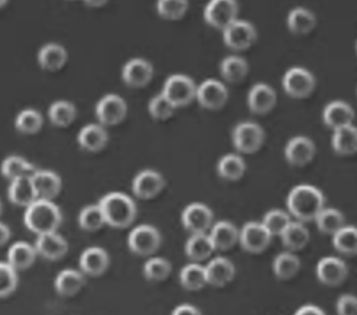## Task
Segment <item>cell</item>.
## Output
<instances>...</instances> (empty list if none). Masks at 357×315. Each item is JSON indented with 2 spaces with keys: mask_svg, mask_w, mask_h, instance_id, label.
<instances>
[{
  "mask_svg": "<svg viewBox=\"0 0 357 315\" xmlns=\"http://www.w3.org/2000/svg\"><path fill=\"white\" fill-rule=\"evenodd\" d=\"M179 279L181 286L190 291L200 290L208 284L205 267L195 263L181 269Z\"/></svg>",
  "mask_w": 357,
  "mask_h": 315,
  "instance_id": "cell-38",
  "label": "cell"
},
{
  "mask_svg": "<svg viewBox=\"0 0 357 315\" xmlns=\"http://www.w3.org/2000/svg\"><path fill=\"white\" fill-rule=\"evenodd\" d=\"M222 32L226 47L236 52L250 49L255 45L258 36L255 26L250 22L238 18Z\"/></svg>",
  "mask_w": 357,
  "mask_h": 315,
  "instance_id": "cell-9",
  "label": "cell"
},
{
  "mask_svg": "<svg viewBox=\"0 0 357 315\" xmlns=\"http://www.w3.org/2000/svg\"><path fill=\"white\" fill-rule=\"evenodd\" d=\"M213 220L212 210L204 203H192L185 208L181 222L186 230L192 233H206Z\"/></svg>",
  "mask_w": 357,
  "mask_h": 315,
  "instance_id": "cell-17",
  "label": "cell"
},
{
  "mask_svg": "<svg viewBox=\"0 0 357 315\" xmlns=\"http://www.w3.org/2000/svg\"><path fill=\"white\" fill-rule=\"evenodd\" d=\"M34 246L38 255L49 261L59 260L68 251L67 240L57 231L37 236Z\"/></svg>",
  "mask_w": 357,
  "mask_h": 315,
  "instance_id": "cell-20",
  "label": "cell"
},
{
  "mask_svg": "<svg viewBox=\"0 0 357 315\" xmlns=\"http://www.w3.org/2000/svg\"><path fill=\"white\" fill-rule=\"evenodd\" d=\"M8 197L10 202L17 206H31L38 199L32 178L22 177L10 181Z\"/></svg>",
  "mask_w": 357,
  "mask_h": 315,
  "instance_id": "cell-27",
  "label": "cell"
},
{
  "mask_svg": "<svg viewBox=\"0 0 357 315\" xmlns=\"http://www.w3.org/2000/svg\"><path fill=\"white\" fill-rule=\"evenodd\" d=\"M66 48L56 43H49L38 50L37 61L40 68L45 72H55L61 70L67 63Z\"/></svg>",
  "mask_w": 357,
  "mask_h": 315,
  "instance_id": "cell-23",
  "label": "cell"
},
{
  "mask_svg": "<svg viewBox=\"0 0 357 315\" xmlns=\"http://www.w3.org/2000/svg\"><path fill=\"white\" fill-rule=\"evenodd\" d=\"M197 85L188 75L176 73L165 79L161 92L178 109L196 100Z\"/></svg>",
  "mask_w": 357,
  "mask_h": 315,
  "instance_id": "cell-5",
  "label": "cell"
},
{
  "mask_svg": "<svg viewBox=\"0 0 357 315\" xmlns=\"http://www.w3.org/2000/svg\"><path fill=\"white\" fill-rule=\"evenodd\" d=\"M78 224L82 230L89 232L98 231L107 224L98 203L86 206L80 210Z\"/></svg>",
  "mask_w": 357,
  "mask_h": 315,
  "instance_id": "cell-41",
  "label": "cell"
},
{
  "mask_svg": "<svg viewBox=\"0 0 357 315\" xmlns=\"http://www.w3.org/2000/svg\"><path fill=\"white\" fill-rule=\"evenodd\" d=\"M334 247L346 255L357 254V227L344 226L333 235Z\"/></svg>",
  "mask_w": 357,
  "mask_h": 315,
  "instance_id": "cell-42",
  "label": "cell"
},
{
  "mask_svg": "<svg viewBox=\"0 0 357 315\" xmlns=\"http://www.w3.org/2000/svg\"><path fill=\"white\" fill-rule=\"evenodd\" d=\"M272 235L264 224L256 222L246 223L239 234L241 247L251 254L264 252L270 245Z\"/></svg>",
  "mask_w": 357,
  "mask_h": 315,
  "instance_id": "cell-15",
  "label": "cell"
},
{
  "mask_svg": "<svg viewBox=\"0 0 357 315\" xmlns=\"http://www.w3.org/2000/svg\"><path fill=\"white\" fill-rule=\"evenodd\" d=\"M59 207L52 201L38 199L26 208L24 222L37 236L57 231L62 222Z\"/></svg>",
  "mask_w": 357,
  "mask_h": 315,
  "instance_id": "cell-3",
  "label": "cell"
},
{
  "mask_svg": "<svg viewBox=\"0 0 357 315\" xmlns=\"http://www.w3.org/2000/svg\"><path fill=\"white\" fill-rule=\"evenodd\" d=\"M316 153V146L309 137L298 135L286 144L284 154L287 162L294 167H303L310 163Z\"/></svg>",
  "mask_w": 357,
  "mask_h": 315,
  "instance_id": "cell-16",
  "label": "cell"
},
{
  "mask_svg": "<svg viewBox=\"0 0 357 315\" xmlns=\"http://www.w3.org/2000/svg\"><path fill=\"white\" fill-rule=\"evenodd\" d=\"M219 72L226 82L238 84L248 76L249 64L245 58L239 55H228L220 62Z\"/></svg>",
  "mask_w": 357,
  "mask_h": 315,
  "instance_id": "cell-28",
  "label": "cell"
},
{
  "mask_svg": "<svg viewBox=\"0 0 357 315\" xmlns=\"http://www.w3.org/2000/svg\"><path fill=\"white\" fill-rule=\"evenodd\" d=\"M295 314L297 315H323L325 313L316 305H305L298 308Z\"/></svg>",
  "mask_w": 357,
  "mask_h": 315,
  "instance_id": "cell-51",
  "label": "cell"
},
{
  "mask_svg": "<svg viewBox=\"0 0 357 315\" xmlns=\"http://www.w3.org/2000/svg\"><path fill=\"white\" fill-rule=\"evenodd\" d=\"M77 114L75 105L66 100H59L52 102L47 112L50 123L59 128H68L72 125L76 119Z\"/></svg>",
  "mask_w": 357,
  "mask_h": 315,
  "instance_id": "cell-33",
  "label": "cell"
},
{
  "mask_svg": "<svg viewBox=\"0 0 357 315\" xmlns=\"http://www.w3.org/2000/svg\"><path fill=\"white\" fill-rule=\"evenodd\" d=\"M283 245L290 251L303 248L310 238L307 229L300 222H291L280 234Z\"/></svg>",
  "mask_w": 357,
  "mask_h": 315,
  "instance_id": "cell-37",
  "label": "cell"
},
{
  "mask_svg": "<svg viewBox=\"0 0 357 315\" xmlns=\"http://www.w3.org/2000/svg\"><path fill=\"white\" fill-rule=\"evenodd\" d=\"M337 312L341 315H357V297L351 294L341 295L336 304Z\"/></svg>",
  "mask_w": 357,
  "mask_h": 315,
  "instance_id": "cell-49",
  "label": "cell"
},
{
  "mask_svg": "<svg viewBox=\"0 0 357 315\" xmlns=\"http://www.w3.org/2000/svg\"><path fill=\"white\" fill-rule=\"evenodd\" d=\"M356 52H357V44H356Z\"/></svg>",
  "mask_w": 357,
  "mask_h": 315,
  "instance_id": "cell-55",
  "label": "cell"
},
{
  "mask_svg": "<svg viewBox=\"0 0 357 315\" xmlns=\"http://www.w3.org/2000/svg\"><path fill=\"white\" fill-rule=\"evenodd\" d=\"M172 267L170 262L162 257H152L143 266L144 278L150 282H162L169 277Z\"/></svg>",
  "mask_w": 357,
  "mask_h": 315,
  "instance_id": "cell-44",
  "label": "cell"
},
{
  "mask_svg": "<svg viewBox=\"0 0 357 315\" xmlns=\"http://www.w3.org/2000/svg\"><path fill=\"white\" fill-rule=\"evenodd\" d=\"M68 1H76V0H68Z\"/></svg>",
  "mask_w": 357,
  "mask_h": 315,
  "instance_id": "cell-56",
  "label": "cell"
},
{
  "mask_svg": "<svg viewBox=\"0 0 357 315\" xmlns=\"http://www.w3.org/2000/svg\"><path fill=\"white\" fill-rule=\"evenodd\" d=\"M32 181L38 199L52 201L61 192L62 180L59 174L50 170H38Z\"/></svg>",
  "mask_w": 357,
  "mask_h": 315,
  "instance_id": "cell-24",
  "label": "cell"
},
{
  "mask_svg": "<svg viewBox=\"0 0 357 315\" xmlns=\"http://www.w3.org/2000/svg\"><path fill=\"white\" fill-rule=\"evenodd\" d=\"M217 173L220 178L228 181L241 179L246 171V164L243 157L231 153L222 155L217 163Z\"/></svg>",
  "mask_w": 357,
  "mask_h": 315,
  "instance_id": "cell-32",
  "label": "cell"
},
{
  "mask_svg": "<svg viewBox=\"0 0 357 315\" xmlns=\"http://www.w3.org/2000/svg\"><path fill=\"white\" fill-rule=\"evenodd\" d=\"M208 284L222 287L229 283L235 275V267L228 259L218 256L211 260L205 266Z\"/></svg>",
  "mask_w": 357,
  "mask_h": 315,
  "instance_id": "cell-26",
  "label": "cell"
},
{
  "mask_svg": "<svg viewBox=\"0 0 357 315\" xmlns=\"http://www.w3.org/2000/svg\"><path fill=\"white\" fill-rule=\"evenodd\" d=\"M215 250L210 236L206 233H192L185 245L187 256L195 262L206 260Z\"/></svg>",
  "mask_w": 357,
  "mask_h": 315,
  "instance_id": "cell-34",
  "label": "cell"
},
{
  "mask_svg": "<svg viewBox=\"0 0 357 315\" xmlns=\"http://www.w3.org/2000/svg\"><path fill=\"white\" fill-rule=\"evenodd\" d=\"M108 141L107 128L98 122L83 126L77 135L79 147L89 153H96L102 151Z\"/></svg>",
  "mask_w": 357,
  "mask_h": 315,
  "instance_id": "cell-19",
  "label": "cell"
},
{
  "mask_svg": "<svg viewBox=\"0 0 357 315\" xmlns=\"http://www.w3.org/2000/svg\"><path fill=\"white\" fill-rule=\"evenodd\" d=\"M19 277L17 270L6 261L0 264V297L6 298L17 288Z\"/></svg>",
  "mask_w": 357,
  "mask_h": 315,
  "instance_id": "cell-47",
  "label": "cell"
},
{
  "mask_svg": "<svg viewBox=\"0 0 357 315\" xmlns=\"http://www.w3.org/2000/svg\"><path fill=\"white\" fill-rule=\"evenodd\" d=\"M200 311L195 306L189 304H182L174 309V315H197Z\"/></svg>",
  "mask_w": 357,
  "mask_h": 315,
  "instance_id": "cell-50",
  "label": "cell"
},
{
  "mask_svg": "<svg viewBox=\"0 0 357 315\" xmlns=\"http://www.w3.org/2000/svg\"><path fill=\"white\" fill-rule=\"evenodd\" d=\"M154 75L153 66L144 58H133L128 61L122 68L121 78L123 83L131 89H142L152 81Z\"/></svg>",
  "mask_w": 357,
  "mask_h": 315,
  "instance_id": "cell-12",
  "label": "cell"
},
{
  "mask_svg": "<svg viewBox=\"0 0 357 315\" xmlns=\"http://www.w3.org/2000/svg\"><path fill=\"white\" fill-rule=\"evenodd\" d=\"M324 202L322 192L310 185L294 187L289 192L287 199L289 212L303 222L315 220L324 208Z\"/></svg>",
  "mask_w": 357,
  "mask_h": 315,
  "instance_id": "cell-1",
  "label": "cell"
},
{
  "mask_svg": "<svg viewBox=\"0 0 357 315\" xmlns=\"http://www.w3.org/2000/svg\"><path fill=\"white\" fill-rule=\"evenodd\" d=\"M239 234L234 224L228 221H220L212 227L209 234L215 249L222 251L232 248L238 240Z\"/></svg>",
  "mask_w": 357,
  "mask_h": 315,
  "instance_id": "cell-30",
  "label": "cell"
},
{
  "mask_svg": "<svg viewBox=\"0 0 357 315\" xmlns=\"http://www.w3.org/2000/svg\"><path fill=\"white\" fill-rule=\"evenodd\" d=\"M43 117L40 112L30 108L22 110L15 121L16 130L25 135H36L43 128Z\"/></svg>",
  "mask_w": 357,
  "mask_h": 315,
  "instance_id": "cell-39",
  "label": "cell"
},
{
  "mask_svg": "<svg viewBox=\"0 0 357 315\" xmlns=\"http://www.w3.org/2000/svg\"><path fill=\"white\" fill-rule=\"evenodd\" d=\"M355 112L353 107L343 100H333L323 109L322 119L324 124L332 130L353 124Z\"/></svg>",
  "mask_w": 357,
  "mask_h": 315,
  "instance_id": "cell-21",
  "label": "cell"
},
{
  "mask_svg": "<svg viewBox=\"0 0 357 315\" xmlns=\"http://www.w3.org/2000/svg\"><path fill=\"white\" fill-rule=\"evenodd\" d=\"M301 262L297 256L289 252L279 254L274 259L273 270L277 278L287 280L294 277L298 272Z\"/></svg>",
  "mask_w": 357,
  "mask_h": 315,
  "instance_id": "cell-40",
  "label": "cell"
},
{
  "mask_svg": "<svg viewBox=\"0 0 357 315\" xmlns=\"http://www.w3.org/2000/svg\"><path fill=\"white\" fill-rule=\"evenodd\" d=\"M291 222L289 215L286 212L274 209L264 215L262 224L273 236H280Z\"/></svg>",
  "mask_w": 357,
  "mask_h": 315,
  "instance_id": "cell-48",
  "label": "cell"
},
{
  "mask_svg": "<svg viewBox=\"0 0 357 315\" xmlns=\"http://www.w3.org/2000/svg\"><path fill=\"white\" fill-rule=\"evenodd\" d=\"M9 0H0L1 7L3 8L8 3Z\"/></svg>",
  "mask_w": 357,
  "mask_h": 315,
  "instance_id": "cell-54",
  "label": "cell"
},
{
  "mask_svg": "<svg viewBox=\"0 0 357 315\" xmlns=\"http://www.w3.org/2000/svg\"><path fill=\"white\" fill-rule=\"evenodd\" d=\"M165 186L163 176L154 169H144L133 178L132 191L134 195L142 200L151 199L158 196Z\"/></svg>",
  "mask_w": 357,
  "mask_h": 315,
  "instance_id": "cell-13",
  "label": "cell"
},
{
  "mask_svg": "<svg viewBox=\"0 0 357 315\" xmlns=\"http://www.w3.org/2000/svg\"><path fill=\"white\" fill-rule=\"evenodd\" d=\"M348 274L346 263L340 259L328 256L317 263V275L320 282L328 286H337L344 281Z\"/></svg>",
  "mask_w": 357,
  "mask_h": 315,
  "instance_id": "cell-22",
  "label": "cell"
},
{
  "mask_svg": "<svg viewBox=\"0 0 357 315\" xmlns=\"http://www.w3.org/2000/svg\"><path fill=\"white\" fill-rule=\"evenodd\" d=\"M11 231L10 227L6 224H0V244L3 247L10 240L11 237Z\"/></svg>",
  "mask_w": 357,
  "mask_h": 315,
  "instance_id": "cell-52",
  "label": "cell"
},
{
  "mask_svg": "<svg viewBox=\"0 0 357 315\" xmlns=\"http://www.w3.org/2000/svg\"><path fill=\"white\" fill-rule=\"evenodd\" d=\"M278 96L275 89L268 84L258 82L252 85L247 94L249 110L256 115H265L275 107Z\"/></svg>",
  "mask_w": 357,
  "mask_h": 315,
  "instance_id": "cell-14",
  "label": "cell"
},
{
  "mask_svg": "<svg viewBox=\"0 0 357 315\" xmlns=\"http://www.w3.org/2000/svg\"><path fill=\"white\" fill-rule=\"evenodd\" d=\"M176 109L162 92L152 97L148 103V112L151 117L157 121L169 119Z\"/></svg>",
  "mask_w": 357,
  "mask_h": 315,
  "instance_id": "cell-46",
  "label": "cell"
},
{
  "mask_svg": "<svg viewBox=\"0 0 357 315\" xmlns=\"http://www.w3.org/2000/svg\"><path fill=\"white\" fill-rule=\"evenodd\" d=\"M284 92L294 99H304L309 97L316 87V79L308 70L302 67L288 69L282 79Z\"/></svg>",
  "mask_w": 357,
  "mask_h": 315,
  "instance_id": "cell-8",
  "label": "cell"
},
{
  "mask_svg": "<svg viewBox=\"0 0 357 315\" xmlns=\"http://www.w3.org/2000/svg\"><path fill=\"white\" fill-rule=\"evenodd\" d=\"M315 220L319 230L326 234L334 235L344 226V215L335 208H324Z\"/></svg>",
  "mask_w": 357,
  "mask_h": 315,
  "instance_id": "cell-45",
  "label": "cell"
},
{
  "mask_svg": "<svg viewBox=\"0 0 357 315\" xmlns=\"http://www.w3.org/2000/svg\"><path fill=\"white\" fill-rule=\"evenodd\" d=\"M110 259L102 247L93 246L86 248L79 259L80 270L87 276L96 277L103 275L109 268Z\"/></svg>",
  "mask_w": 357,
  "mask_h": 315,
  "instance_id": "cell-18",
  "label": "cell"
},
{
  "mask_svg": "<svg viewBox=\"0 0 357 315\" xmlns=\"http://www.w3.org/2000/svg\"><path fill=\"white\" fill-rule=\"evenodd\" d=\"M162 242L160 233L150 224H140L129 233L127 243L131 252L137 256H148L154 254Z\"/></svg>",
  "mask_w": 357,
  "mask_h": 315,
  "instance_id": "cell-7",
  "label": "cell"
},
{
  "mask_svg": "<svg viewBox=\"0 0 357 315\" xmlns=\"http://www.w3.org/2000/svg\"><path fill=\"white\" fill-rule=\"evenodd\" d=\"M237 0H208L203 10V17L211 27L222 31L238 19Z\"/></svg>",
  "mask_w": 357,
  "mask_h": 315,
  "instance_id": "cell-6",
  "label": "cell"
},
{
  "mask_svg": "<svg viewBox=\"0 0 357 315\" xmlns=\"http://www.w3.org/2000/svg\"><path fill=\"white\" fill-rule=\"evenodd\" d=\"M231 139L235 149L243 154H253L263 146L266 133L259 123L245 121L237 123L233 128Z\"/></svg>",
  "mask_w": 357,
  "mask_h": 315,
  "instance_id": "cell-4",
  "label": "cell"
},
{
  "mask_svg": "<svg viewBox=\"0 0 357 315\" xmlns=\"http://www.w3.org/2000/svg\"><path fill=\"white\" fill-rule=\"evenodd\" d=\"M37 255L35 246L24 241H18L9 247L6 262L17 271L24 270L33 265Z\"/></svg>",
  "mask_w": 357,
  "mask_h": 315,
  "instance_id": "cell-29",
  "label": "cell"
},
{
  "mask_svg": "<svg viewBox=\"0 0 357 315\" xmlns=\"http://www.w3.org/2000/svg\"><path fill=\"white\" fill-rule=\"evenodd\" d=\"M228 99V89L218 79L208 78L197 85L196 101L205 109L219 110L227 104Z\"/></svg>",
  "mask_w": 357,
  "mask_h": 315,
  "instance_id": "cell-11",
  "label": "cell"
},
{
  "mask_svg": "<svg viewBox=\"0 0 357 315\" xmlns=\"http://www.w3.org/2000/svg\"><path fill=\"white\" fill-rule=\"evenodd\" d=\"M331 146L340 155H349L357 152V127L348 125L333 130Z\"/></svg>",
  "mask_w": 357,
  "mask_h": 315,
  "instance_id": "cell-31",
  "label": "cell"
},
{
  "mask_svg": "<svg viewBox=\"0 0 357 315\" xmlns=\"http://www.w3.org/2000/svg\"><path fill=\"white\" fill-rule=\"evenodd\" d=\"M38 169L18 155H10L4 159L1 165V173L10 182L22 177L32 178Z\"/></svg>",
  "mask_w": 357,
  "mask_h": 315,
  "instance_id": "cell-36",
  "label": "cell"
},
{
  "mask_svg": "<svg viewBox=\"0 0 357 315\" xmlns=\"http://www.w3.org/2000/svg\"><path fill=\"white\" fill-rule=\"evenodd\" d=\"M316 17L313 13L303 7H296L289 13L287 25L289 30L297 36L310 33L315 26Z\"/></svg>",
  "mask_w": 357,
  "mask_h": 315,
  "instance_id": "cell-35",
  "label": "cell"
},
{
  "mask_svg": "<svg viewBox=\"0 0 357 315\" xmlns=\"http://www.w3.org/2000/svg\"><path fill=\"white\" fill-rule=\"evenodd\" d=\"M98 204L102 210L106 224L113 228L126 229L136 219V203L130 197L124 193H108L100 199Z\"/></svg>",
  "mask_w": 357,
  "mask_h": 315,
  "instance_id": "cell-2",
  "label": "cell"
},
{
  "mask_svg": "<svg viewBox=\"0 0 357 315\" xmlns=\"http://www.w3.org/2000/svg\"><path fill=\"white\" fill-rule=\"evenodd\" d=\"M87 6L91 8H100L109 1V0H82Z\"/></svg>",
  "mask_w": 357,
  "mask_h": 315,
  "instance_id": "cell-53",
  "label": "cell"
},
{
  "mask_svg": "<svg viewBox=\"0 0 357 315\" xmlns=\"http://www.w3.org/2000/svg\"><path fill=\"white\" fill-rule=\"evenodd\" d=\"M98 122L106 128L121 124L128 114V105L121 95L109 93L102 97L96 105Z\"/></svg>",
  "mask_w": 357,
  "mask_h": 315,
  "instance_id": "cell-10",
  "label": "cell"
},
{
  "mask_svg": "<svg viewBox=\"0 0 357 315\" xmlns=\"http://www.w3.org/2000/svg\"><path fill=\"white\" fill-rule=\"evenodd\" d=\"M158 15L167 21L182 19L189 8L188 0H157L155 4Z\"/></svg>",
  "mask_w": 357,
  "mask_h": 315,
  "instance_id": "cell-43",
  "label": "cell"
},
{
  "mask_svg": "<svg viewBox=\"0 0 357 315\" xmlns=\"http://www.w3.org/2000/svg\"><path fill=\"white\" fill-rule=\"evenodd\" d=\"M86 283V275L81 270L67 268L58 273L54 285L59 295L67 298L77 294Z\"/></svg>",
  "mask_w": 357,
  "mask_h": 315,
  "instance_id": "cell-25",
  "label": "cell"
}]
</instances>
